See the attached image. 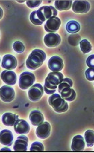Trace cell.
I'll return each mask as SVG.
<instances>
[{
	"instance_id": "cell-1",
	"label": "cell",
	"mask_w": 94,
	"mask_h": 153,
	"mask_svg": "<svg viewBox=\"0 0 94 153\" xmlns=\"http://www.w3.org/2000/svg\"><path fill=\"white\" fill-rule=\"evenodd\" d=\"M63 75L60 71H53L49 73L45 79L43 91L48 95H53L55 93L57 86L63 79Z\"/></svg>"
},
{
	"instance_id": "cell-2",
	"label": "cell",
	"mask_w": 94,
	"mask_h": 153,
	"mask_svg": "<svg viewBox=\"0 0 94 153\" xmlns=\"http://www.w3.org/2000/svg\"><path fill=\"white\" fill-rule=\"evenodd\" d=\"M46 59V54L43 50L34 49L26 61V66L31 70H36L42 65Z\"/></svg>"
},
{
	"instance_id": "cell-3",
	"label": "cell",
	"mask_w": 94,
	"mask_h": 153,
	"mask_svg": "<svg viewBox=\"0 0 94 153\" xmlns=\"http://www.w3.org/2000/svg\"><path fill=\"white\" fill-rule=\"evenodd\" d=\"M48 101L49 105L51 106L57 113H65L68 110V104L59 94H53L49 97Z\"/></svg>"
},
{
	"instance_id": "cell-4",
	"label": "cell",
	"mask_w": 94,
	"mask_h": 153,
	"mask_svg": "<svg viewBox=\"0 0 94 153\" xmlns=\"http://www.w3.org/2000/svg\"><path fill=\"white\" fill-rule=\"evenodd\" d=\"M37 16L41 21L44 22L46 19L56 17L57 10L53 6H42L36 11Z\"/></svg>"
},
{
	"instance_id": "cell-5",
	"label": "cell",
	"mask_w": 94,
	"mask_h": 153,
	"mask_svg": "<svg viewBox=\"0 0 94 153\" xmlns=\"http://www.w3.org/2000/svg\"><path fill=\"white\" fill-rule=\"evenodd\" d=\"M35 81L36 76L33 73L28 71L23 72L19 76V86L22 89L26 90L33 85Z\"/></svg>"
},
{
	"instance_id": "cell-6",
	"label": "cell",
	"mask_w": 94,
	"mask_h": 153,
	"mask_svg": "<svg viewBox=\"0 0 94 153\" xmlns=\"http://www.w3.org/2000/svg\"><path fill=\"white\" fill-rule=\"evenodd\" d=\"M43 87L41 84L37 83L32 85L28 91L29 99L33 102L40 101L43 95Z\"/></svg>"
},
{
	"instance_id": "cell-7",
	"label": "cell",
	"mask_w": 94,
	"mask_h": 153,
	"mask_svg": "<svg viewBox=\"0 0 94 153\" xmlns=\"http://www.w3.org/2000/svg\"><path fill=\"white\" fill-rule=\"evenodd\" d=\"M0 98L5 102H11L15 99V91L9 85H4L0 88Z\"/></svg>"
},
{
	"instance_id": "cell-8",
	"label": "cell",
	"mask_w": 94,
	"mask_h": 153,
	"mask_svg": "<svg viewBox=\"0 0 94 153\" xmlns=\"http://www.w3.org/2000/svg\"><path fill=\"white\" fill-rule=\"evenodd\" d=\"M61 19L57 17H54L47 20L44 25L45 30L49 33H54L60 27Z\"/></svg>"
},
{
	"instance_id": "cell-9",
	"label": "cell",
	"mask_w": 94,
	"mask_h": 153,
	"mask_svg": "<svg viewBox=\"0 0 94 153\" xmlns=\"http://www.w3.org/2000/svg\"><path fill=\"white\" fill-rule=\"evenodd\" d=\"M91 5L87 1L77 0L72 4V10L76 13H86L90 10Z\"/></svg>"
},
{
	"instance_id": "cell-10",
	"label": "cell",
	"mask_w": 94,
	"mask_h": 153,
	"mask_svg": "<svg viewBox=\"0 0 94 153\" xmlns=\"http://www.w3.org/2000/svg\"><path fill=\"white\" fill-rule=\"evenodd\" d=\"M51 133V125L48 122H43L37 126L36 129V135L41 139H46L48 138Z\"/></svg>"
},
{
	"instance_id": "cell-11",
	"label": "cell",
	"mask_w": 94,
	"mask_h": 153,
	"mask_svg": "<svg viewBox=\"0 0 94 153\" xmlns=\"http://www.w3.org/2000/svg\"><path fill=\"white\" fill-rule=\"evenodd\" d=\"M44 43L48 48H55L61 43L60 35L57 33H49L44 37Z\"/></svg>"
},
{
	"instance_id": "cell-12",
	"label": "cell",
	"mask_w": 94,
	"mask_h": 153,
	"mask_svg": "<svg viewBox=\"0 0 94 153\" xmlns=\"http://www.w3.org/2000/svg\"><path fill=\"white\" fill-rule=\"evenodd\" d=\"M17 66V61L13 55L10 54L5 55L3 57L1 67L5 70H13Z\"/></svg>"
},
{
	"instance_id": "cell-13",
	"label": "cell",
	"mask_w": 94,
	"mask_h": 153,
	"mask_svg": "<svg viewBox=\"0 0 94 153\" xmlns=\"http://www.w3.org/2000/svg\"><path fill=\"white\" fill-rule=\"evenodd\" d=\"M14 130L16 133L19 134H28L30 130L28 123L23 119H17L13 125Z\"/></svg>"
},
{
	"instance_id": "cell-14",
	"label": "cell",
	"mask_w": 94,
	"mask_h": 153,
	"mask_svg": "<svg viewBox=\"0 0 94 153\" xmlns=\"http://www.w3.org/2000/svg\"><path fill=\"white\" fill-rule=\"evenodd\" d=\"M28 138L24 136V135H22L17 137V140L15 142L13 149L16 152H26L28 150Z\"/></svg>"
},
{
	"instance_id": "cell-15",
	"label": "cell",
	"mask_w": 94,
	"mask_h": 153,
	"mask_svg": "<svg viewBox=\"0 0 94 153\" xmlns=\"http://www.w3.org/2000/svg\"><path fill=\"white\" fill-rule=\"evenodd\" d=\"M48 67L52 71H60L63 68V59L59 56H53L48 61Z\"/></svg>"
},
{
	"instance_id": "cell-16",
	"label": "cell",
	"mask_w": 94,
	"mask_h": 153,
	"mask_svg": "<svg viewBox=\"0 0 94 153\" xmlns=\"http://www.w3.org/2000/svg\"><path fill=\"white\" fill-rule=\"evenodd\" d=\"M1 78L5 83L9 86L14 85L17 82L16 73L11 70H5L1 73Z\"/></svg>"
},
{
	"instance_id": "cell-17",
	"label": "cell",
	"mask_w": 94,
	"mask_h": 153,
	"mask_svg": "<svg viewBox=\"0 0 94 153\" xmlns=\"http://www.w3.org/2000/svg\"><path fill=\"white\" fill-rule=\"evenodd\" d=\"M13 142V135L12 132L7 129L0 132V143L7 146L12 145Z\"/></svg>"
},
{
	"instance_id": "cell-18",
	"label": "cell",
	"mask_w": 94,
	"mask_h": 153,
	"mask_svg": "<svg viewBox=\"0 0 94 153\" xmlns=\"http://www.w3.org/2000/svg\"><path fill=\"white\" fill-rule=\"evenodd\" d=\"M86 146L84 137L81 135H76L72 140L71 148L74 152H81L83 151Z\"/></svg>"
},
{
	"instance_id": "cell-19",
	"label": "cell",
	"mask_w": 94,
	"mask_h": 153,
	"mask_svg": "<svg viewBox=\"0 0 94 153\" xmlns=\"http://www.w3.org/2000/svg\"><path fill=\"white\" fill-rule=\"evenodd\" d=\"M29 120L34 126H38L44 121V117L40 111L34 110L29 114Z\"/></svg>"
},
{
	"instance_id": "cell-20",
	"label": "cell",
	"mask_w": 94,
	"mask_h": 153,
	"mask_svg": "<svg viewBox=\"0 0 94 153\" xmlns=\"http://www.w3.org/2000/svg\"><path fill=\"white\" fill-rule=\"evenodd\" d=\"M60 93L61 97L67 101H73L76 98L75 91L74 89H72V88L67 87L66 88V89H63V90L61 91Z\"/></svg>"
},
{
	"instance_id": "cell-21",
	"label": "cell",
	"mask_w": 94,
	"mask_h": 153,
	"mask_svg": "<svg viewBox=\"0 0 94 153\" xmlns=\"http://www.w3.org/2000/svg\"><path fill=\"white\" fill-rule=\"evenodd\" d=\"M17 119H18V115L11 113H5L2 116V123L5 126H13Z\"/></svg>"
},
{
	"instance_id": "cell-22",
	"label": "cell",
	"mask_w": 94,
	"mask_h": 153,
	"mask_svg": "<svg viewBox=\"0 0 94 153\" xmlns=\"http://www.w3.org/2000/svg\"><path fill=\"white\" fill-rule=\"evenodd\" d=\"M66 28L68 33L71 34H75L80 31L81 26L78 22L72 20V21H69L67 23Z\"/></svg>"
},
{
	"instance_id": "cell-23",
	"label": "cell",
	"mask_w": 94,
	"mask_h": 153,
	"mask_svg": "<svg viewBox=\"0 0 94 153\" xmlns=\"http://www.w3.org/2000/svg\"><path fill=\"white\" fill-rule=\"evenodd\" d=\"M72 1H55V7L59 11L69 10L72 6Z\"/></svg>"
},
{
	"instance_id": "cell-24",
	"label": "cell",
	"mask_w": 94,
	"mask_h": 153,
	"mask_svg": "<svg viewBox=\"0 0 94 153\" xmlns=\"http://www.w3.org/2000/svg\"><path fill=\"white\" fill-rule=\"evenodd\" d=\"M79 45L80 46V49L81 50V51L84 53V54L88 53H90L91 51H92V45H91L90 42L89 41H87V39H82L80 41Z\"/></svg>"
},
{
	"instance_id": "cell-25",
	"label": "cell",
	"mask_w": 94,
	"mask_h": 153,
	"mask_svg": "<svg viewBox=\"0 0 94 153\" xmlns=\"http://www.w3.org/2000/svg\"><path fill=\"white\" fill-rule=\"evenodd\" d=\"M85 139L88 147H92L94 143V132L93 130H87L85 132Z\"/></svg>"
},
{
	"instance_id": "cell-26",
	"label": "cell",
	"mask_w": 94,
	"mask_h": 153,
	"mask_svg": "<svg viewBox=\"0 0 94 153\" xmlns=\"http://www.w3.org/2000/svg\"><path fill=\"white\" fill-rule=\"evenodd\" d=\"M72 86H73V81L71 79L69 78L63 79L62 81H61L57 86L59 93H60L61 91L63 90V89H66V88H67V87L71 88L72 87Z\"/></svg>"
},
{
	"instance_id": "cell-27",
	"label": "cell",
	"mask_w": 94,
	"mask_h": 153,
	"mask_svg": "<svg viewBox=\"0 0 94 153\" xmlns=\"http://www.w3.org/2000/svg\"><path fill=\"white\" fill-rule=\"evenodd\" d=\"M81 37L78 34H72L68 37V42L72 46H77L80 42Z\"/></svg>"
},
{
	"instance_id": "cell-28",
	"label": "cell",
	"mask_w": 94,
	"mask_h": 153,
	"mask_svg": "<svg viewBox=\"0 0 94 153\" xmlns=\"http://www.w3.org/2000/svg\"><path fill=\"white\" fill-rule=\"evenodd\" d=\"M44 151L43 145L40 142H34L31 144L30 151L31 152H43Z\"/></svg>"
},
{
	"instance_id": "cell-29",
	"label": "cell",
	"mask_w": 94,
	"mask_h": 153,
	"mask_svg": "<svg viewBox=\"0 0 94 153\" xmlns=\"http://www.w3.org/2000/svg\"><path fill=\"white\" fill-rule=\"evenodd\" d=\"M29 18H30L31 22L36 25H42L43 23V22L41 21V20L39 19V17H37L36 11H34L33 12L31 13Z\"/></svg>"
},
{
	"instance_id": "cell-30",
	"label": "cell",
	"mask_w": 94,
	"mask_h": 153,
	"mask_svg": "<svg viewBox=\"0 0 94 153\" xmlns=\"http://www.w3.org/2000/svg\"><path fill=\"white\" fill-rule=\"evenodd\" d=\"M13 50L16 53H22L23 51H25V46L23 45V43L21 42H14L13 45Z\"/></svg>"
},
{
	"instance_id": "cell-31",
	"label": "cell",
	"mask_w": 94,
	"mask_h": 153,
	"mask_svg": "<svg viewBox=\"0 0 94 153\" xmlns=\"http://www.w3.org/2000/svg\"><path fill=\"white\" fill-rule=\"evenodd\" d=\"M85 75H86V77L88 81H93L94 80V69H87L86 71Z\"/></svg>"
},
{
	"instance_id": "cell-32",
	"label": "cell",
	"mask_w": 94,
	"mask_h": 153,
	"mask_svg": "<svg viewBox=\"0 0 94 153\" xmlns=\"http://www.w3.org/2000/svg\"><path fill=\"white\" fill-rule=\"evenodd\" d=\"M42 0H40V1H37V0H36V1H27L26 4L29 8H35L39 6L42 4Z\"/></svg>"
},
{
	"instance_id": "cell-33",
	"label": "cell",
	"mask_w": 94,
	"mask_h": 153,
	"mask_svg": "<svg viewBox=\"0 0 94 153\" xmlns=\"http://www.w3.org/2000/svg\"><path fill=\"white\" fill-rule=\"evenodd\" d=\"M86 64L90 68H94V55H92L88 57L86 60Z\"/></svg>"
},
{
	"instance_id": "cell-34",
	"label": "cell",
	"mask_w": 94,
	"mask_h": 153,
	"mask_svg": "<svg viewBox=\"0 0 94 153\" xmlns=\"http://www.w3.org/2000/svg\"><path fill=\"white\" fill-rule=\"evenodd\" d=\"M11 151L10 149L7 148V147H4V148H3L1 149V151Z\"/></svg>"
},
{
	"instance_id": "cell-35",
	"label": "cell",
	"mask_w": 94,
	"mask_h": 153,
	"mask_svg": "<svg viewBox=\"0 0 94 153\" xmlns=\"http://www.w3.org/2000/svg\"><path fill=\"white\" fill-rule=\"evenodd\" d=\"M3 15H4V11H3V10L1 9V7H0V19L2 18Z\"/></svg>"
},
{
	"instance_id": "cell-36",
	"label": "cell",
	"mask_w": 94,
	"mask_h": 153,
	"mask_svg": "<svg viewBox=\"0 0 94 153\" xmlns=\"http://www.w3.org/2000/svg\"><path fill=\"white\" fill-rule=\"evenodd\" d=\"M17 2H19V3H23V2H24V1H17Z\"/></svg>"
},
{
	"instance_id": "cell-37",
	"label": "cell",
	"mask_w": 94,
	"mask_h": 153,
	"mask_svg": "<svg viewBox=\"0 0 94 153\" xmlns=\"http://www.w3.org/2000/svg\"><path fill=\"white\" fill-rule=\"evenodd\" d=\"M0 61H1V59H0Z\"/></svg>"
}]
</instances>
